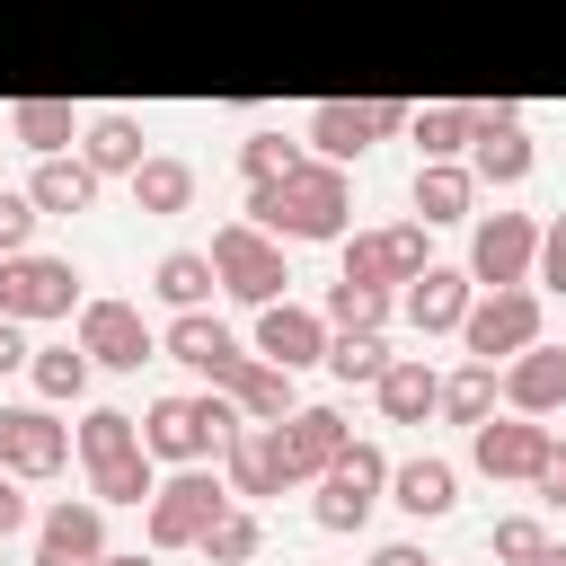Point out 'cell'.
<instances>
[{
    "instance_id": "6da1fadb",
    "label": "cell",
    "mask_w": 566,
    "mask_h": 566,
    "mask_svg": "<svg viewBox=\"0 0 566 566\" xmlns=\"http://www.w3.org/2000/svg\"><path fill=\"white\" fill-rule=\"evenodd\" d=\"M248 221L265 230V239H345V221H354V186H345V168L336 159H318V150H301V168L292 177H256L248 186Z\"/></svg>"
},
{
    "instance_id": "7a4b0ae2",
    "label": "cell",
    "mask_w": 566,
    "mask_h": 566,
    "mask_svg": "<svg viewBox=\"0 0 566 566\" xmlns=\"http://www.w3.org/2000/svg\"><path fill=\"white\" fill-rule=\"evenodd\" d=\"M230 433H239L230 389H177V398H150V407H142V451H150V460H177V469L221 460Z\"/></svg>"
},
{
    "instance_id": "3957f363",
    "label": "cell",
    "mask_w": 566,
    "mask_h": 566,
    "mask_svg": "<svg viewBox=\"0 0 566 566\" xmlns=\"http://www.w3.org/2000/svg\"><path fill=\"white\" fill-rule=\"evenodd\" d=\"M221 504H239V495H230V478H221L212 460H195V469L159 478V486H150V504H142L150 557H168V548H195V539L212 531V513H221Z\"/></svg>"
},
{
    "instance_id": "277c9868",
    "label": "cell",
    "mask_w": 566,
    "mask_h": 566,
    "mask_svg": "<svg viewBox=\"0 0 566 566\" xmlns=\"http://www.w3.org/2000/svg\"><path fill=\"white\" fill-rule=\"evenodd\" d=\"M310 486H318V495H310V522H318V531H363L371 504L389 495V460H380V442H345Z\"/></svg>"
},
{
    "instance_id": "5b68a950",
    "label": "cell",
    "mask_w": 566,
    "mask_h": 566,
    "mask_svg": "<svg viewBox=\"0 0 566 566\" xmlns=\"http://www.w3.org/2000/svg\"><path fill=\"white\" fill-rule=\"evenodd\" d=\"M203 256H212V274H221V292H230V301H248V310H265V301H283V283H292V265H283V239H265L256 221H221Z\"/></svg>"
},
{
    "instance_id": "8992f818",
    "label": "cell",
    "mask_w": 566,
    "mask_h": 566,
    "mask_svg": "<svg viewBox=\"0 0 566 566\" xmlns=\"http://www.w3.org/2000/svg\"><path fill=\"white\" fill-rule=\"evenodd\" d=\"M71 310H80V265L71 256H35V248L0 256V318L35 327V318H71Z\"/></svg>"
},
{
    "instance_id": "52a82bcc",
    "label": "cell",
    "mask_w": 566,
    "mask_h": 566,
    "mask_svg": "<svg viewBox=\"0 0 566 566\" xmlns=\"http://www.w3.org/2000/svg\"><path fill=\"white\" fill-rule=\"evenodd\" d=\"M389 133H407V106L398 97H318L310 106V150L318 159H363L371 142H389Z\"/></svg>"
},
{
    "instance_id": "ba28073f",
    "label": "cell",
    "mask_w": 566,
    "mask_h": 566,
    "mask_svg": "<svg viewBox=\"0 0 566 566\" xmlns=\"http://www.w3.org/2000/svg\"><path fill=\"white\" fill-rule=\"evenodd\" d=\"M531 336H539V283H495V292H478L469 318H460L469 363H504V354H522Z\"/></svg>"
},
{
    "instance_id": "9c48e42d",
    "label": "cell",
    "mask_w": 566,
    "mask_h": 566,
    "mask_svg": "<svg viewBox=\"0 0 566 566\" xmlns=\"http://www.w3.org/2000/svg\"><path fill=\"white\" fill-rule=\"evenodd\" d=\"M345 442H354V433H345V416H336V407H292L283 424H265V460H274V478H283V486H310Z\"/></svg>"
},
{
    "instance_id": "30bf717a",
    "label": "cell",
    "mask_w": 566,
    "mask_h": 566,
    "mask_svg": "<svg viewBox=\"0 0 566 566\" xmlns=\"http://www.w3.org/2000/svg\"><path fill=\"white\" fill-rule=\"evenodd\" d=\"M469 177L478 186H522L531 177V133H522V106L513 97L469 106Z\"/></svg>"
},
{
    "instance_id": "8fae6325",
    "label": "cell",
    "mask_w": 566,
    "mask_h": 566,
    "mask_svg": "<svg viewBox=\"0 0 566 566\" xmlns=\"http://www.w3.org/2000/svg\"><path fill=\"white\" fill-rule=\"evenodd\" d=\"M88 363H106V371H142L150 354H159V336H150V318L133 310V301H80V336H71Z\"/></svg>"
},
{
    "instance_id": "7c38bea8",
    "label": "cell",
    "mask_w": 566,
    "mask_h": 566,
    "mask_svg": "<svg viewBox=\"0 0 566 566\" xmlns=\"http://www.w3.org/2000/svg\"><path fill=\"white\" fill-rule=\"evenodd\" d=\"M531 256H539V221H531V212H486L478 239H469V283H478V292L531 283Z\"/></svg>"
},
{
    "instance_id": "4fadbf2b",
    "label": "cell",
    "mask_w": 566,
    "mask_h": 566,
    "mask_svg": "<svg viewBox=\"0 0 566 566\" xmlns=\"http://www.w3.org/2000/svg\"><path fill=\"white\" fill-rule=\"evenodd\" d=\"M433 265V248H424V221H389V230H345V274L354 283H407V274H424Z\"/></svg>"
},
{
    "instance_id": "5bb4252c",
    "label": "cell",
    "mask_w": 566,
    "mask_h": 566,
    "mask_svg": "<svg viewBox=\"0 0 566 566\" xmlns=\"http://www.w3.org/2000/svg\"><path fill=\"white\" fill-rule=\"evenodd\" d=\"M71 460V424L53 407H0V469L9 478H62Z\"/></svg>"
},
{
    "instance_id": "9a60e30c",
    "label": "cell",
    "mask_w": 566,
    "mask_h": 566,
    "mask_svg": "<svg viewBox=\"0 0 566 566\" xmlns=\"http://www.w3.org/2000/svg\"><path fill=\"white\" fill-rule=\"evenodd\" d=\"M159 345H168V354H177L186 371H203L212 389H230V380H239V363H248V345H239V327H230V318H212V310H177Z\"/></svg>"
},
{
    "instance_id": "2e32d148",
    "label": "cell",
    "mask_w": 566,
    "mask_h": 566,
    "mask_svg": "<svg viewBox=\"0 0 566 566\" xmlns=\"http://www.w3.org/2000/svg\"><path fill=\"white\" fill-rule=\"evenodd\" d=\"M495 398H504L513 416H557V407H566V345L531 336L522 354H504V371H495Z\"/></svg>"
},
{
    "instance_id": "e0dca14e",
    "label": "cell",
    "mask_w": 566,
    "mask_h": 566,
    "mask_svg": "<svg viewBox=\"0 0 566 566\" xmlns=\"http://www.w3.org/2000/svg\"><path fill=\"white\" fill-rule=\"evenodd\" d=\"M106 557V504L97 495H62L35 522V566H97Z\"/></svg>"
},
{
    "instance_id": "ac0fdd59",
    "label": "cell",
    "mask_w": 566,
    "mask_h": 566,
    "mask_svg": "<svg viewBox=\"0 0 566 566\" xmlns=\"http://www.w3.org/2000/svg\"><path fill=\"white\" fill-rule=\"evenodd\" d=\"M539 451H548V424H539V416H513V407H504V416H478V424H469V460H478L486 478H531Z\"/></svg>"
},
{
    "instance_id": "d6986e66",
    "label": "cell",
    "mask_w": 566,
    "mask_h": 566,
    "mask_svg": "<svg viewBox=\"0 0 566 566\" xmlns=\"http://www.w3.org/2000/svg\"><path fill=\"white\" fill-rule=\"evenodd\" d=\"M469 301H478L469 265H424V274H407V292H398V310L416 318V336H460Z\"/></svg>"
},
{
    "instance_id": "ffe728a7",
    "label": "cell",
    "mask_w": 566,
    "mask_h": 566,
    "mask_svg": "<svg viewBox=\"0 0 566 566\" xmlns=\"http://www.w3.org/2000/svg\"><path fill=\"white\" fill-rule=\"evenodd\" d=\"M256 354L283 363V371H310V363L327 354V318L301 310V301H265V310H256Z\"/></svg>"
},
{
    "instance_id": "44dd1931",
    "label": "cell",
    "mask_w": 566,
    "mask_h": 566,
    "mask_svg": "<svg viewBox=\"0 0 566 566\" xmlns=\"http://www.w3.org/2000/svg\"><path fill=\"white\" fill-rule=\"evenodd\" d=\"M389 504H398L407 522H442V513L460 504V469H451V460H433V451H416V460H398V469H389Z\"/></svg>"
},
{
    "instance_id": "7402d4cb",
    "label": "cell",
    "mask_w": 566,
    "mask_h": 566,
    "mask_svg": "<svg viewBox=\"0 0 566 566\" xmlns=\"http://www.w3.org/2000/svg\"><path fill=\"white\" fill-rule=\"evenodd\" d=\"M371 398H380L389 424H424V416L442 407V371H433L424 354H389V371L371 380Z\"/></svg>"
},
{
    "instance_id": "603a6c76",
    "label": "cell",
    "mask_w": 566,
    "mask_h": 566,
    "mask_svg": "<svg viewBox=\"0 0 566 566\" xmlns=\"http://www.w3.org/2000/svg\"><path fill=\"white\" fill-rule=\"evenodd\" d=\"M416 221L433 230V221H469V203H478V177L460 168V159H416Z\"/></svg>"
},
{
    "instance_id": "cb8c5ba5",
    "label": "cell",
    "mask_w": 566,
    "mask_h": 566,
    "mask_svg": "<svg viewBox=\"0 0 566 566\" xmlns=\"http://www.w3.org/2000/svg\"><path fill=\"white\" fill-rule=\"evenodd\" d=\"M80 159L97 168V177H133L150 150H142V115H88L80 124Z\"/></svg>"
},
{
    "instance_id": "d4e9b609",
    "label": "cell",
    "mask_w": 566,
    "mask_h": 566,
    "mask_svg": "<svg viewBox=\"0 0 566 566\" xmlns=\"http://www.w3.org/2000/svg\"><path fill=\"white\" fill-rule=\"evenodd\" d=\"M27 195H35V212H88L97 203V168L80 150H53V159H35Z\"/></svg>"
},
{
    "instance_id": "484cf974",
    "label": "cell",
    "mask_w": 566,
    "mask_h": 566,
    "mask_svg": "<svg viewBox=\"0 0 566 566\" xmlns=\"http://www.w3.org/2000/svg\"><path fill=\"white\" fill-rule=\"evenodd\" d=\"M230 407H239L248 424H283V416H292V371L265 363V354H248L239 380H230Z\"/></svg>"
},
{
    "instance_id": "4316f807",
    "label": "cell",
    "mask_w": 566,
    "mask_h": 566,
    "mask_svg": "<svg viewBox=\"0 0 566 566\" xmlns=\"http://www.w3.org/2000/svg\"><path fill=\"white\" fill-rule=\"evenodd\" d=\"M221 478H230V495H239V504L283 495V478H274V460H265V424H248V416H239V433L221 442Z\"/></svg>"
},
{
    "instance_id": "83f0119b",
    "label": "cell",
    "mask_w": 566,
    "mask_h": 566,
    "mask_svg": "<svg viewBox=\"0 0 566 566\" xmlns=\"http://www.w3.org/2000/svg\"><path fill=\"white\" fill-rule=\"evenodd\" d=\"M9 133H18L35 159H53V150L80 142V115H71V97H18V106H9Z\"/></svg>"
},
{
    "instance_id": "f1b7e54d",
    "label": "cell",
    "mask_w": 566,
    "mask_h": 566,
    "mask_svg": "<svg viewBox=\"0 0 566 566\" xmlns=\"http://www.w3.org/2000/svg\"><path fill=\"white\" fill-rule=\"evenodd\" d=\"M133 203H142V212H159V221H168V212H186V203H195V168H186L177 150H150V159L133 168Z\"/></svg>"
},
{
    "instance_id": "f546056e",
    "label": "cell",
    "mask_w": 566,
    "mask_h": 566,
    "mask_svg": "<svg viewBox=\"0 0 566 566\" xmlns=\"http://www.w3.org/2000/svg\"><path fill=\"white\" fill-rule=\"evenodd\" d=\"M318 363H327L345 389H354V380L371 389V380L389 371V345H380V327H327V354H318Z\"/></svg>"
},
{
    "instance_id": "4dcf8cb0",
    "label": "cell",
    "mask_w": 566,
    "mask_h": 566,
    "mask_svg": "<svg viewBox=\"0 0 566 566\" xmlns=\"http://www.w3.org/2000/svg\"><path fill=\"white\" fill-rule=\"evenodd\" d=\"M88 354L80 345H44V354H27V380H35V398L44 407H71V398H88Z\"/></svg>"
},
{
    "instance_id": "1f68e13d",
    "label": "cell",
    "mask_w": 566,
    "mask_h": 566,
    "mask_svg": "<svg viewBox=\"0 0 566 566\" xmlns=\"http://www.w3.org/2000/svg\"><path fill=\"white\" fill-rule=\"evenodd\" d=\"M407 133L424 159H460L469 150V106L460 97H433V106H407Z\"/></svg>"
},
{
    "instance_id": "d6a6232c",
    "label": "cell",
    "mask_w": 566,
    "mask_h": 566,
    "mask_svg": "<svg viewBox=\"0 0 566 566\" xmlns=\"http://www.w3.org/2000/svg\"><path fill=\"white\" fill-rule=\"evenodd\" d=\"M221 274H212V256L203 248H168L159 256V274H150V292L168 301V310H203V292H212Z\"/></svg>"
},
{
    "instance_id": "836d02e7",
    "label": "cell",
    "mask_w": 566,
    "mask_h": 566,
    "mask_svg": "<svg viewBox=\"0 0 566 566\" xmlns=\"http://www.w3.org/2000/svg\"><path fill=\"white\" fill-rule=\"evenodd\" d=\"M389 310H398V292L389 283H354V274H336L327 283V327H389Z\"/></svg>"
},
{
    "instance_id": "e575fe53",
    "label": "cell",
    "mask_w": 566,
    "mask_h": 566,
    "mask_svg": "<svg viewBox=\"0 0 566 566\" xmlns=\"http://www.w3.org/2000/svg\"><path fill=\"white\" fill-rule=\"evenodd\" d=\"M71 451L97 469V460H124V451H142V416H124V407H88L80 416V433H71Z\"/></svg>"
},
{
    "instance_id": "d590c367",
    "label": "cell",
    "mask_w": 566,
    "mask_h": 566,
    "mask_svg": "<svg viewBox=\"0 0 566 566\" xmlns=\"http://www.w3.org/2000/svg\"><path fill=\"white\" fill-rule=\"evenodd\" d=\"M256 539H265L256 504H221V513H212V531H203L195 548H203L212 566H248V557H256Z\"/></svg>"
},
{
    "instance_id": "8d00e7d4",
    "label": "cell",
    "mask_w": 566,
    "mask_h": 566,
    "mask_svg": "<svg viewBox=\"0 0 566 566\" xmlns=\"http://www.w3.org/2000/svg\"><path fill=\"white\" fill-rule=\"evenodd\" d=\"M150 486H159L150 451H124V460H97V469H88V495H97V504H150Z\"/></svg>"
},
{
    "instance_id": "74e56055",
    "label": "cell",
    "mask_w": 566,
    "mask_h": 566,
    "mask_svg": "<svg viewBox=\"0 0 566 566\" xmlns=\"http://www.w3.org/2000/svg\"><path fill=\"white\" fill-rule=\"evenodd\" d=\"M433 416H451V424L495 416V363H460V371L442 380V407H433Z\"/></svg>"
},
{
    "instance_id": "f35d334b",
    "label": "cell",
    "mask_w": 566,
    "mask_h": 566,
    "mask_svg": "<svg viewBox=\"0 0 566 566\" xmlns=\"http://www.w3.org/2000/svg\"><path fill=\"white\" fill-rule=\"evenodd\" d=\"M239 168H248V186H256V177H292V168H301V142H283V133H248V142H239Z\"/></svg>"
},
{
    "instance_id": "ab89813d",
    "label": "cell",
    "mask_w": 566,
    "mask_h": 566,
    "mask_svg": "<svg viewBox=\"0 0 566 566\" xmlns=\"http://www.w3.org/2000/svg\"><path fill=\"white\" fill-rule=\"evenodd\" d=\"M35 221H44L35 195H27V186H0V256H18V248L35 239Z\"/></svg>"
},
{
    "instance_id": "60d3db41",
    "label": "cell",
    "mask_w": 566,
    "mask_h": 566,
    "mask_svg": "<svg viewBox=\"0 0 566 566\" xmlns=\"http://www.w3.org/2000/svg\"><path fill=\"white\" fill-rule=\"evenodd\" d=\"M531 283L566 301V212H557V221H539V256H531Z\"/></svg>"
},
{
    "instance_id": "b9f144b4",
    "label": "cell",
    "mask_w": 566,
    "mask_h": 566,
    "mask_svg": "<svg viewBox=\"0 0 566 566\" xmlns=\"http://www.w3.org/2000/svg\"><path fill=\"white\" fill-rule=\"evenodd\" d=\"M539 539H548V531H539V522H531V513H504V522H495V539H486V548H495V557H504V566H531V557H539Z\"/></svg>"
},
{
    "instance_id": "7bdbcfd3",
    "label": "cell",
    "mask_w": 566,
    "mask_h": 566,
    "mask_svg": "<svg viewBox=\"0 0 566 566\" xmlns=\"http://www.w3.org/2000/svg\"><path fill=\"white\" fill-rule=\"evenodd\" d=\"M531 486H539V504H566V433H548V451H539Z\"/></svg>"
},
{
    "instance_id": "ee69618b",
    "label": "cell",
    "mask_w": 566,
    "mask_h": 566,
    "mask_svg": "<svg viewBox=\"0 0 566 566\" xmlns=\"http://www.w3.org/2000/svg\"><path fill=\"white\" fill-rule=\"evenodd\" d=\"M27 354H35V345H27V327H18V318H0V371H27Z\"/></svg>"
},
{
    "instance_id": "f6af8a7d",
    "label": "cell",
    "mask_w": 566,
    "mask_h": 566,
    "mask_svg": "<svg viewBox=\"0 0 566 566\" xmlns=\"http://www.w3.org/2000/svg\"><path fill=\"white\" fill-rule=\"evenodd\" d=\"M9 531H27V495H18V478L0 469V539H9Z\"/></svg>"
},
{
    "instance_id": "bcb514c9",
    "label": "cell",
    "mask_w": 566,
    "mask_h": 566,
    "mask_svg": "<svg viewBox=\"0 0 566 566\" xmlns=\"http://www.w3.org/2000/svg\"><path fill=\"white\" fill-rule=\"evenodd\" d=\"M371 566H433L416 539H389V548H371Z\"/></svg>"
},
{
    "instance_id": "7dc6e473",
    "label": "cell",
    "mask_w": 566,
    "mask_h": 566,
    "mask_svg": "<svg viewBox=\"0 0 566 566\" xmlns=\"http://www.w3.org/2000/svg\"><path fill=\"white\" fill-rule=\"evenodd\" d=\"M97 566H150V557H142V548H106Z\"/></svg>"
},
{
    "instance_id": "c3c4849f",
    "label": "cell",
    "mask_w": 566,
    "mask_h": 566,
    "mask_svg": "<svg viewBox=\"0 0 566 566\" xmlns=\"http://www.w3.org/2000/svg\"><path fill=\"white\" fill-rule=\"evenodd\" d=\"M531 566H566V548H557V539H539V557H531Z\"/></svg>"
}]
</instances>
